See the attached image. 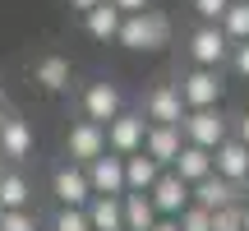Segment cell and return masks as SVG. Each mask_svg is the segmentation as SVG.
I'll list each match as a JSON object with an SVG mask.
<instances>
[{
	"label": "cell",
	"instance_id": "cell-34",
	"mask_svg": "<svg viewBox=\"0 0 249 231\" xmlns=\"http://www.w3.org/2000/svg\"><path fill=\"white\" fill-rule=\"evenodd\" d=\"M240 231H249V204H245V213H240Z\"/></svg>",
	"mask_w": 249,
	"mask_h": 231
},
{
	"label": "cell",
	"instance_id": "cell-32",
	"mask_svg": "<svg viewBox=\"0 0 249 231\" xmlns=\"http://www.w3.org/2000/svg\"><path fill=\"white\" fill-rule=\"evenodd\" d=\"M152 231H180V227H176V217H157V222H152Z\"/></svg>",
	"mask_w": 249,
	"mask_h": 231
},
{
	"label": "cell",
	"instance_id": "cell-30",
	"mask_svg": "<svg viewBox=\"0 0 249 231\" xmlns=\"http://www.w3.org/2000/svg\"><path fill=\"white\" fill-rule=\"evenodd\" d=\"M107 5H116V9H120L124 19H129V14H143V9H152L148 0H107Z\"/></svg>",
	"mask_w": 249,
	"mask_h": 231
},
{
	"label": "cell",
	"instance_id": "cell-3",
	"mask_svg": "<svg viewBox=\"0 0 249 231\" xmlns=\"http://www.w3.org/2000/svg\"><path fill=\"white\" fill-rule=\"evenodd\" d=\"M176 93H180V102H185V111H213V107H222L226 83H222L217 70H189V74H180Z\"/></svg>",
	"mask_w": 249,
	"mask_h": 231
},
{
	"label": "cell",
	"instance_id": "cell-24",
	"mask_svg": "<svg viewBox=\"0 0 249 231\" xmlns=\"http://www.w3.org/2000/svg\"><path fill=\"white\" fill-rule=\"evenodd\" d=\"M51 231H92V227H88V217H83V208H55Z\"/></svg>",
	"mask_w": 249,
	"mask_h": 231
},
{
	"label": "cell",
	"instance_id": "cell-2",
	"mask_svg": "<svg viewBox=\"0 0 249 231\" xmlns=\"http://www.w3.org/2000/svg\"><path fill=\"white\" fill-rule=\"evenodd\" d=\"M180 139L194 143V148H203V153H217L226 139H231V125H226L222 107H213V111H185V120H180Z\"/></svg>",
	"mask_w": 249,
	"mask_h": 231
},
{
	"label": "cell",
	"instance_id": "cell-37",
	"mask_svg": "<svg viewBox=\"0 0 249 231\" xmlns=\"http://www.w3.org/2000/svg\"><path fill=\"white\" fill-rule=\"evenodd\" d=\"M0 171H5V157H0Z\"/></svg>",
	"mask_w": 249,
	"mask_h": 231
},
{
	"label": "cell",
	"instance_id": "cell-23",
	"mask_svg": "<svg viewBox=\"0 0 249 231\" xmlns=\"http://www.w3.org/2000/svg\"><path fill=\"white\" fill-rule=\"evenodd\" d=\"M217 28H222V37H226L231 46L249 42V5H245V0H231V9L217 19Z\"/></svg>",
	"mask_w": 249,
	"mask_h": 231
},
{
	"label": "cell",
	"instance_id": "cell-25",
	"mask_svg": "<svg viewBox=\"0 0 249 231\" xmlns=\"http://www.w3.org/2000/svg\"><path fill=\"white\" fill-rule=\"evenodd\" d=\"M176 227H180V231H213V213H203V208L189 204L185 213L176 217Z\"/></svg>",
	"mask_w": 249,
	"mask_h": 231
},
{
	"label": "cell",
	"instance_id": "cell-27",
	"mask_svg": "<svg viewBox=\"0 0 249 231\" xmlns=\"http://www.w3.org/2000/svg\"><path fill=\"white\" fill-rule=\"evenodd\" d=\"M240 213H245V204H231L222 213H213V231H240Z\"/></svg>",
	"mask_w": 249,
	"mask_h": 231
},
{
	"label": "cell",
	"instance_id": "cell-4",
	"mask_svg": "<svg viewBox=\"0 0 249 231\" xmlns=\"http://www.w3.org/2000/svg\"><path fill=\"white\" fill-rule=\"evenodd\" d=\"M189 60H194V70H222L226 60H231V42L222 37V28L217 23H198L194 33H189Z\"/></svg>",
	"mask_w": 249,
	"mask_h": 231
},
{
	"label": "cell",
	"instance_id": "cell-21",
	"mask_svg": "<svg viewBox=\"0 0 249 231\" xmlns=\"http://www.w3.org/2000/svg\"><path fill=\"white\" fill-rule=\"evenodd\" d=\"M33 83H42L46 93L70 88V60H65V56H42V60L33 65Z\"/></svg>",
	"mask_w": 249,
	"mask_h": 231
},
{
	"label": "cell",
	"instance_id": "cell-8",
	"mask_svg": "<svg viewBox=\"0 0 249 231\" xmlns=\"http://www.w3.org/2000/svg\"><path fill=\"white\" fill-rule=\"evenodd\" d=\"M143 120L148 125H171V130H180V120H185V102H180L176 83H157V88L143 97Z\"/></svg>",
	"mask_w": 249,
	"mask_h": 231
},
{
	"label": "cell",
	"instance_id": "cell-15",
	"mask_svg": "<svg viewBox=\"0 0 249 231\" xmlns=\"http://www.w3.org/2000/svg\"><path fill=\"white\" fill-rule=\"evenodd\" d=\"M33 153V130L18 116H0V157L5 162H23Z\"/></svg>",
	"mask_w": 249,
	"mask_h": 231
},
{
	"label": "cell",
	"instance_id": "cell-36",
	"mask_svg": "<svg viewBox=\"0 0 249 231\" xmlns=\"http://www.w3.org/2000/svg\"><path fill=\"white\" fill-rule=\"evenodd\" d=\"M0 116H5V88H0Z\"/></svg>",
	"mask_w": 249,
	"mask_h": 231
},
{
	"label": "cell",
	"instance_id": "cell-14",
	"mask_svg": "<svg viewBox=\"0 0 249 231\" xmlns=\"http://www.w3.org/2000/svg\"><path fill=\"white\" fill-rule=\"evenodd\" d=\"M171 176L185 180V185L194 190L198 180L213 176V153H203V148H194V143H185V148L176 153V162H171Z\"/></svg>",
	"mask_w": 249,
	"mask_h": 231
},
{
	"label": "cell",
	"instance_id": "cell-6",
	"mask_svg": "<svg viewBox=\"0 0 249 231\" xmlns=\"http://www.w3.org/2000/svg\"><path fill=\"white\" fill-rule=\"evenodd\" d=\"M107 130V153H116V157H134V153H143V139H148V120H143L139 111H120L111 125H102Z\"/></svg>",
	"mask_w": 249,
	"mask_h": 231
},
{
	"label": "cell",
	"instance_id": "cell-18",
	"mask_svg": "<svg viewBox=\"0 0 249 231\" xmlns=\"http://www.w3.org/2000/svg\"><path fill=\"white\" fill-rule=\"evenodd\" d=\"M33 204V185L23 180V171H0V213H23Z\"/></svg>",
	"mask_w": 249,
	"mask_h": 231
},
{
	"label": "cell",
	"instance_id": "cell-22",
	"mask_svg": "<svg viewBox=\"0 0 249 231\" xmlns=\"http://www.w3.org/2000/svg\"><path fill=\"white\" fill-rule=\"evenodd\" d=\"M120 217H124V231H152V222H157L148 194H120Z\"/></svg>",
	"mask_w": 249,
	"mask_h": 231
},
{
	"label": "cell",
	"instance_id": "cell-10",
	"mask_svg": "<svg viewBox=\"0 0 249 231\" xmlns=\"http://www.w3.org/2000/svg\"><path fill=\"white\" fill-rule=\"evenodd\" d=\"M83 176H88V190L102 194V199H120L124 194V157H116V153H102L97 162H88Z\"/></svg>",
	"mask_w": 249,
	"mask_h": 231
},
{
	"label": "cell",
	"instance_id": "cell-20",
	"mask_svg": "<svg viewBox=\"0 0 249 231\" xmlns=\"http://www.w3.org/2000/svg\"><path fill=\"white\" fill-rule=\"evenodd\" d=\"M83 217H88V227H92V231H124L120 199H102V194H92V204L83 208Z\"/></svg>",
	"mask_w": 249,
	"mask_h": 231
},
{
	"label": "cell",
	"instance_id": "cell-16",
	"mask_svg": "<svg viewBox=\"0 0 249 231\" xmlns=\"http://www.w3.org/2000/svg\"><path fill=\"white\" fill-rule=\"evenodd\" d=\"M185 148V139H180V130H171V125H148V139H143V157H152L161 171L176 162V153Z\"/></svg>",
	"mask_w": 249,
	"mask_h": 231
},
{
	"label": "cell",
	"instance_id": "cell-28",
	"mask_svg": "<svg viewBox=\"0 0 249 231\" xmlns=\"http://www.w3.org/2000/svg\"><path fill=\"white\" fill-rule=\"evenodd\" d=\"M226 9H231V0H194V14L203 19V23H217Z\"/></svg>",
	"mask_w": 249,
	"mask_h": 231
},
{
	"label": "cell",
	"instance_id": "cell-19",
	"mask_svg": "<svg viewBox=\"0 0 249 231\" xmlns=\"http://www.w3.org/2000/svg\"><path fill=\"white\" fill-rule=\"evenodd\" d=\"M120 23H124V14H120L116 5H107V0H102L97 9H88V14H83V28H88V37H97V42H116Z\"/></svg>",
	"mask_w": 249,
	"mask_h": 231
},
{
	"label": "cell",
	"instance_id": "cell-5",
	"mask_svg": "<svg viewBox=\"0 0 249 231\" xmlns=\"http://www.w3.org/2000/svg\"><path fill=\"white\" fill-rule=\"evenodd\" d=\"M102 153H107V130H102V125L74 120L70 130H65V157H70V167H88Z\"/></svg>",
	"mask_w": 249,
	"mask_h": 231
},
{
	"label": "cell",
	"instance_id": "cell-33",
	"mask_svg": "<svg viewBox=\"0 0 249 231\" xmlns=\"http://www.w3.org/2000/svg\"><path fill=\"white\" fill-rule=\"evenodd\" d=\"M235 139H240V143H245V148H249V111L240 116V134H235Z\"/></svg>",
	"mask_w": 249,
	"mask_h": 231
},
{
	"label": "cell",
	"instance_id": "cell-29",
	"mask_svg": "<svg viewBox=\"0 0 249 231\" xmlns=\"http://www.w3.org/2000/svg\"><path fill=\"white\" fill-rule=\"evenodd\" d=\"M231 65H235V74H240V79H249V42L231 46Z\"/></svg>",
	"mask_w": 249,
	"mask_h": 231
},
{
	"label": "cell",
	"instance_id": "cell-9",
	"mask_svg": "<svg viewBox=\"0 0 249 231\" xmlns=\"http://www.w3.org/2000/svg\"><path fill=\"white\" fill-rule=\"evenodd\" d=\"M120 111H124V97H120L116 83L97 79V83H88V88H83V120H92V125H111Z\"/></svg>",
	"mask_w": 249,
	"mask_h": 231
},
{
	"label": "cell",
	"instance_id": "cell-17",
	"mask_svg": "<svg viewBox=\"0 0 249 231\" xmlns=\"http://www.w3.org/2000/svg\"><path fill=\"white\" fill-rule=\"evenodd\" d=\"M157 176H161V167L152 157H143V153L124 157V194H148L157 185Z\"/></svg>",
	"mask_w": 249,
	"mask_h": 231
},
{
	"label": "cell",
	"instance_id": "cell-1",
	"mask_svg": "<svg viewBox=\"0 0 249 231\" xmlns=\"http://www.w3.org/2000/svg\"><path fill=\"white\" fill-rule=\"evenodd\" d=\"M116 42H120V46H129V51H161V46H171V19L161 14V9L129 14V19L120 23Z\"/></svg>",
	"mask_w": 249,
	"mask_h": 231
},
{
	"label": "cell",
	"instance_id": "cell-35",
	"mask_svg": "<svg viewBox=\"0 0 249 231\" xmlns=\"http://www.w3.org/2000/svg\"><path fill=\"white\" fill-rule=\"evenodd\" d=\"M240 194H245V199H249V176H245V185H240Z\"/></svg>",
	"mask_w": 249,
	"mask_h": 231
},
{
	"label": "cell",
	"instance_id": "cell-7",
	"mask_svg": "<svg viewBox=\"0 0 249 231\" xmlns=\"http://www.w3.org/2000/svg\"><path fill=\"white\" fill-rule=\"evenodd\" d=\"M51 194H55V204H60V208H88V204H92V190H88L83 167L60 162V167L51 171Z\"/></svg>",
	"mask_w": 249,
	"mask_h": 231
},
{
	"label": "cell",
	"instance_id": "cell-26",
	"mask_svg": "<svg viewBox=\"0 0 249 231\" xmlns=\"http://www.w3.org/2000/svg\"><path fill=\"white\" fill-rule=\"evenodd\" d=\"M0 231H37V213L23 208V213H0Z\"/></svg>",
	"mask_w": 249,
	"mask_h": 231
},
{
	"label": "cell",
	"instance_id": "cell-12",
	"mask_svg": "<svg viewBox=\"0 0 249 231\" xmlns=\"http://www.w3.org/2000/svg\"><path fill=\"white\" fill-rule=\"evenodd\" d=\"M213 176L226 180V185H235V190L245 185V176H249V148L240 139H226L222 148L213 153Z\"/></svg>",
	"mask_w": 249,
	"mask_h": 231
},
{
	"label": "cell",
	"instance_id": "cell-11",
	"mask_svg": "<svg viewBox=\"0 0 249 231\" xmlns=\"http://www.w3.org/2000/svg\"><path fill=\"white\" fill-rule=\"evenodd\" d=\"M148 204H152V213H157V217H180L189 208V185H185V180H176L171 171H161L157 185L148 190Z\"/></svg>",
	"mask_w": 249,
	"mask_h": 231
},
{
	"label": "cell",
	"instance_id": "cell-31",
	"mask_svg": "<svg viewBox=\"0 0 249 231\" xmlns=\"http://www.w3.org/2000/svg\"><path fill=\"white\" fill-rule=\"evenodd\" d=\"M97 5H102V0H70L74 14H88V9H97Z\"/></svg>",
	"mask_w": 249,
	"mask_h": 231
},
{
	"label": "cell",
	"instance_id": "cell-38",
	"mask_svg": "<svg viewBox=\"0 0 249 231\" xmlns=\"http://www.w3.org/2000/svg\"><path fill=\"white\" fill-rule=\"evenodd\" d=\"M245 5H249V0H245Z\"/></svg>",
	"mask_w": 249,
	"mask_h": 231
},
{
	"label": "cell",
	"instance_id": "cell-13",
	"mask_svg": "<svg viewBox=\"0 0 249 231\" xmlns=\"http://www.w3.org/2000/svg\"><path fill=\"white\" fill-rule=\"evenodd\" d=\"M189 204L203 208V213H222V208L240 204V190L226 185V180H217V176H208V180H198V185L189 190Z\"/></svg>",
	"mask_w": 249,
	"mask_h": 231
}]
</instances>
